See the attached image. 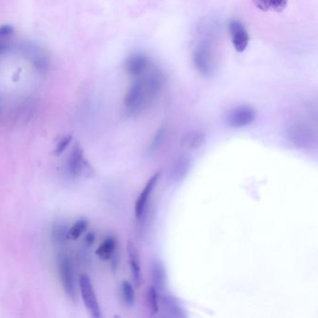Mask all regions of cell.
<instances>
[{
	"label": "cell",
	"mask_w": 318,
	"mask_h": 318,
	"mask_svg": "<svg viewBox=\"0 0 318 318\" xmlns=\"http://www.w3.org/2000/svg\"><path fill=\"white\" fill-rule=\"evenodd\" d=\"M193 65L203 76H211L217 68V55L211 39L204 38L198 41L192 53Z\"/></svg>",
	"instance_id": "7a4b0ae2"
},
{
	"label": "cell",
	"mask_w": 318,
	"mask_h": 318,
	"mask_svg": "<svg viewBox=\"0 0 318 318\" xmlns=\"http://www.w3.org/2000/svg\"><path fill=\"white\" fill-rule=\"evenodd\" d=\"M252 2L259 10L281 11L287 7L289 0H252Z\"/></svg>",
	"instance_id": "d6986e66"
},
{
	"label": "cell",
	"mask_w": 318,
	"mask_h": 318,
	"mask_svg": "<svg viewBox=\"0 0 318 318\" xmlns=\"http://www.w3.org/2000/svg\"><path fill=\"white\" fill-rule=\"evenodd\" d=\"M127 254L129 260L130 271L136 287H140L142 283V271L140 265L139 254L136 246L129 241L127 245Z\"/></svg>",
	"instance_id": "5bb4252c"
},
{
	"label": "cell",
	"mask_w": 318,
	"mask_h": 318,
	"mask_svg": "<svg viewBox=\"0 0 318 318\" xmlns=\"http://www.w3.org/2000/svg\"><path fill=\"white\" fill-rule=\"evenodd\" d=\"M87 228H88L87 220L83 219L77 220L68 229V240H72V241L78 240L82 235V233L86 231Z\"/></svg>",
	"instance_id": "44dd1931"
},
{
	"label": "cell",
	"mask_w": 318,
	"mask_h": 318,
	"mask_svg": "<svg viewBox=\"0 0 318 318\" xmlns=\"http://www.w3.org/2000/svg\"><path fill=\"white\" fill-rule=\"evenodd\" d=\"M147 303L149 307L150 315L156 316L159 312V296H158V290L155 289L153 286H150L147 292Z\"/></svg>",
	"instance_id": "ffe728a7"
},
{
	"label": "cell",
	"mask_w": 318,
	"mask_h": 318,
	"mask_svg": "<svg viewBox=\"0 0 318 318\" xmlns=\"http://www.w3.org/2000/svg\"><path fill=\"white\" fill-rule=\"evenodd\" d=\"M7 50H8V46H7V44H5L4 42H2V41L0 40V54L4 53V52H5Z\"/></svg>",
	"instance_id": "484cf974"
},
{
	"label": "cell",
	"mask_w": 318,
	"mask_h": 318,
	"mask_svg": "<svg viewBox=\"0 0 318 318\" xmlns=\"http://www.w3.org/2000/svg\"><path fill=\"white\" fill-rule=\"evenodd\" d=\"M95 241V234L93 232H90L86 237H85V243L88 245V246H91Z\"/></svg>",
	"instance_id": "d4e9b609"
},
{
	"label": "cell",
	"mask_w": 318,
	"mask_h": 318,
	"mask_svg": "<svg viewBox=\"0 0 318 318\" xmlns=\"http://www.w3.org/2000/svg\"><path fill=\"white\" fill-rule=\"evenodd\" d=\"M79 289L80 296L86 309L93 318H101L102 312L100 308L99 301L96 296L95 290L91 280L88 275L81 274L79 278Z\"/></svg>",
	"instance_id": "8992f818"
},
{
	"label": "cell",
	"mask_w": 318,
	"mask_h": 318,
	"mask_svg": "<svg viewBox=\"0 0 318 318\" xmlns=\"http://www.w3.org/2000/svg\"><path fill=\"white\" fill-rule=\"evenodd\" d=\"M72 141H73V136L72 135L67 134V135L62 136L58 139V141L56 142L55 148L53 149L54 155L55 156L61 155L66 149L68 148V146L72 143Z\"/></svg>",
	"instance_id": "603a6c76"
},
{
	"label": "cell",
	"mask_w": 318,
	"mask_h": 318,
	"mask_svg": "<svg viewBox=\"0 0 318 318\" xmlns=\"http://www.w3.org/2000/svg\"><path fill=\"white\" fill-rule=\"evenodd\" d=\"M165 85L163 72L153 64L134 79L123 99V113L127 118L137 117L152 107Z\"/></svg>",
	"instance_id": "6da1fadb"
},
{
	"label": "cell",
	"mask_w": 318,
	"mask_h": 318,
	"mask_svg": "<svg viewBox=\"0 0 318 318\" xmlns=\"http://www.w3.org/2000/svg\"><path fill=\"white\" fill-rule=\"evenodd\" d=\"M257 118V112L252 107L238 106L229 110L225 121L231 128H244L251 125Z\"/></svg>",
	"instance_id": "52a82bcc"
},
{
	"label": "cell",
	"mask_w": 318,
	"mask_h": 318,
	"mask_svg": "<svg viewBox=\"0 0 318 318\" xmlns=\"http://www.w3.org/2000/svg\"><path fill=\"white\" fill-rule=\"evenodd\" d=\"M120 292H121V298L125 305L132 306L135 303L136 299V293L133 285L128 281H123L120 286Z\"/></svg>",
	"instance_id": "7402d4cb"
},
{
	"label": "cell",
	"mask_w": 318,
	"mask_h": 318,
	"mask_svg": "<svg viewBox=\"0 0 318 318\" xmlns=\"http://www.w3.org/2000/svg\"><path fill=\"white\" fill-rule=\"evenodd\" d=\"M160 304L165 317L172 318H186L188 317L186 309L184 308L178 298L171 295H162L160 297Z\"/></svg>",
	"instance_id": "4fadbf2b"
},
{
	"label": "cell",
	"mask_w": 318,
	"mask_h": 318,
	"mask_svg": "<svg viewBox=\"0 0 318 318\" xmlns=\"http://www.w3.org/2000/svg\"><path fill=\"white\" fill-rule=\"evenodd\" d=\"M287 138L297 149H315L318 145L317 131L303 122L290 125L287 130Z\"/></svg>",
	"instance_id": "3957f363"
},
{
	"label": "cell",
	"mask_w": 318,
	"mask_h": 318,
	"mask_svg": "<svg viewBox=\"0 0 318 318\" xmlns=\"http://www.w3.org/2000/svg\"><path fill=\"white\" fill-rule=\"evenodd\" d=\"M13 32H14V29L10 24L0 25V39L10 37Z\"/></svg>",
	"instance_id": "cb8c5ba5"
},
{
	"label": "cell",
	"mask_w": 318,
	"mask_h": 318,
	"mask_svg": "<svg viewBox=\"0 0 318 318\" xmlns=\"http://www.w3.org/2000/svg\"><path fill=\"white\" fill-rule=\"evenodd\" d=\"M117 250V240L114 236H109L100 244L95 254L102 260L113 259Z\"/></svg>",
	"instance_id": "2e32d148"
},
{
	"label": "cell",
	"mask_w": 318,
	"mask_h": 318,
	"mask_svg": "<svg viewBox=\"0 0 318 318\" xmlns=\"http://www.w3.org/2000/svg\"><path fill=\"white\" fill-rule=\"evenodd\" d=\"M57 270L60 281L65 294L71 301L75 302L78 298L77 282L75 277L74 266L69 257L66 254H60L57 258Z\"/></svg>",
	"instance_id": "277c9868"
},
{
	"label": "cell",
	"mask_w": 318,
	"mask_h": 318,
	"mask_svg": "<svg viewBox=\"0 0 318 318\" xmlns=\"http://www.w3.org/2000/svg\"><path fill=\"white\" fill-rule=\"evenodd\" d=\"M206 136L204 133L201 131H191L183 136L180 145L186 150L198 149L204 144Z\"/></svg>",
	"instance_id": "9a60e30c"
},
{
	"label": "cell",
	"mask_w": 318,
	"mask_h": 318,
	"mask_svg": "<svg viewBox=\"0 0 318 318\" xmlns=\"http://www.w3.org/2000/svg\"><path fill=\"white\" fill-rule=\"evenodd\" d=\"M167 132H168V127L165 123L159 126V129L156 131L155 135L149 142V148H148V153L149 154H154L159 150L161 146L164 144L166 136H167Z\"/></svg>",
	"instance_id": "ac0fdd59"
},
{
	"label": "cell",
	"mask_w": 318,
	"mask_h": 318,
	"mask_svg": "<svg viewBox=\"0 0 318 318\" xmlns=\"http://www.w3.org/2000/svg\"><path fill=\"white\" fill-rule=\"evenodd\" d=\"M229 32L234 50L238 52L247 50L250 38L245 24L241 21L235 19L229 21Z\"/></svg>",
	"instance_id": "ba28073f"
},
{
	"label": "cell",
	"mask_w": 318,
	"mask_h": 318,
	"mask_svg": "<svg viewBox=\"0 0 318 318\" xmlns=\"http://www.w3.org/2000/svg\"><path fill=\"white\" fill-rule=\"evenodd\" d=\"M68 229H69L68 226L64 221L55 222L52 225L51 233H50L52 243H54V245H56L58 247H62L64 245H66L67 241H68Z\"/></svg>",
	"instance_id": "e0dca14e"
},
{
	"label": "cell",
	"mask_w": 318,
	"mask_h": 318,
	"mask_svg": "<svg viewBox=\"0 0 318 318\" xmlns=\"http://www.w3.org/2000/svg\"><path fill=\"white\" fill-rule=\"evenodd\" d=\"M68 170L70 175L75 178H91L94 176V168L86 158L84 149L79 142H76L71 149L68 159Z\"/></svg>",
	"instance_id": "5b68a950"
},
{
	"label": "cell",
	"mask_w": 318,
	"mask_h": 318,
	"mask_svg": "<svg viewBox=\"0 0 318 318\" xmlns=\"http://www.w3.org/2000/svg\"><path fill=\"white\" fill-rule=\"evenodd\" d=\"M192 165V159L187 154H181L172 162L168 171V181L178 184L187 177Z\"/></svg>",
	"instance_id": "9c48e42d"
},
{
	"label": "cell",
	"mask_w": 318,
	"mask_h": 318,
	"mask_svg": "<svg viewBox=\"0 0 318 318\" xmlns=\"http://www.w3.org/2000/svg\"><path fill=\"white\" fill-rule=\"evenodd\" d=\"M159 177H160V173L157 172L155 174H153L150 178H149L148 182L146 183L145 187L142 189V191L140 192L137 199L136 201L135 204V216L137 219H141L145 209L147 207V204L149 203V198L153 192V190L156 188L158 181H159Z\"/></svg>",
	"instance_id": "30bf717a"
},
{
	"label": "cell",
	"mask_w": 318,
	"mask_h": 318,
	"mask_svg": "<svg viewBox=\"0 0 318 318\" xmlns=\"http://www.w3.org/2000/svg\"><path fill=\"white\" fill-rule=\"evenodd\" d=\"M153 65L148 56L141 53H134L125 61V71L131 78L135 79L145 73Z\"/></svg>",
	"instance_id": "8fae6325"
},
{
	"label": "cell",
	"mask_w": 318,
	"mask_h": 318,
	"mask_svg": "<svg viewBox=\"0 0 318 318\" xmlns=\"http://www.w3.org/2000/svg\"><path fill=\"white\" fill-rule=\"evenodd\" d=\"M150 278L152 281V286L158 291H162L167 287V272L164 263L159 259L151 260L150 267Z\"/></svg>",
	"instance_id": "7c38bea8"
}]
</instances>
